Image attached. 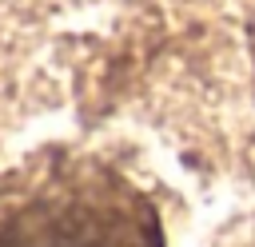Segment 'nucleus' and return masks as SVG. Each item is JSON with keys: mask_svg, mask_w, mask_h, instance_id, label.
<instances>
[{"mask_svg": "<svg viewBox=\"0 0 255 247\" xmlns=\"http://www.w3.org/2000/svg\"><path fill=\"white\" fill-rule=\"evenodd\" d=\"M0 247H163V231L112 167L48 159L0 179Z\"/></svg>", "mask_w": 255, "mask_h": 247, "instance_id": "nucleus-1", "label": "nucleus"}]
</instances>
